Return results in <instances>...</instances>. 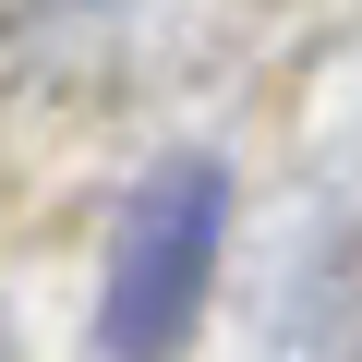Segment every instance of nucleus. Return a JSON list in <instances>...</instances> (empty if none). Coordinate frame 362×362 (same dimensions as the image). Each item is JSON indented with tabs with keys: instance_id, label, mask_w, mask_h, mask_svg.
Segmentation results:
<instances>
[{
	"instance_id": "nucleus-1",
	"label": "nucleus",
	"mask_w": 362,
	"mask_h": 362,
	"mask_svg": "<svg viewBox=\"0 0 362 362\" xmlns=\"http://www.w3.org/2000/svg\"><path fill=\"white\" fill-rule=\"evenodd\" d=\"M218 242H230V157L181 145L133 181V206L109 230V278H97V350L121 362H157L194 338L206 314V278H218Z\"/></svg>"
}]
</instances>
